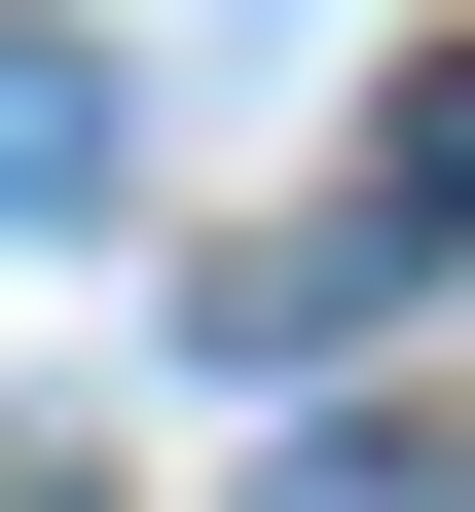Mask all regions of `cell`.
<instances>
[{
    "label": "cell",
    "instance_id": "cell-1",
    "mask_svg": "<svg viewBox=\"0 0 475 512\" xmlns=\"http://www.w3.org/2000/svg\"><path fill=\"white\" fill-rule=\"evenodd\" d=\"M74 183H110V74H74V37H0V220H74Z\"/></svg>",
    "mask_w": 475,
    "mask_h": 512
}]
</instances>
